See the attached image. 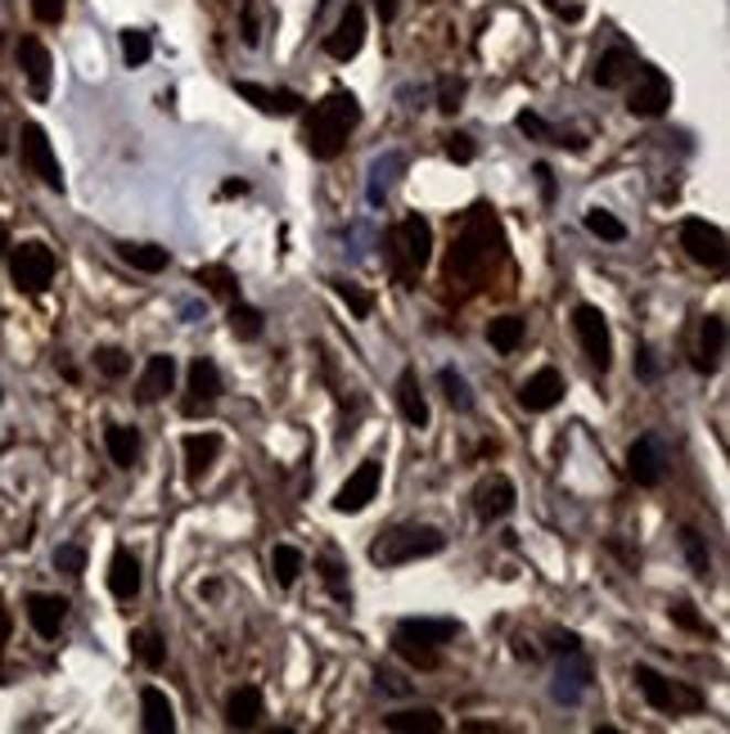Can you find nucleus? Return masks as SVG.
Wrapping results in <instances>:
<instances>
[{
  "mask_svg": "<svg viewBox=\"0 0 730 734\" xmlns=\"http://www.w3.org/2000/svg\"><path fill=\"white\" fill-rule=\"evenodd\" d=\"M357 123H361V104H357V95H348V91H329V95L311 108V118H307V127H303V145H307V153L320 158V162L339 158Z\"/></svg>",
  "mask_w": 730,
  "mask_h": 734,
  "instance_id": "f257e3e1",
  "label": "nucleus"
},
{
  "mask_svg": "<svg viewBox=\"0 0 730 734\" xmlns=\"http://www.w3.org/2000/svg\"><path fill=\"white\" fill-rule=\"evenodd\" d=\"M500 257V225L491 221L487 208H474L465 235L456 240V253L446 262V275L452 279H478L491 270V262Z\"/></svg>",
  "mask_w": 730,
  "mask_h": 734,
  "instance_id": "f03ea898",
  "label": "nucleus"
},
{
  "mask_svg": "<svg viewBox=\"0 0 730 734\" xmlns=\"http://www.w3.org/2000/svg\"><path fill=\"white\" fill-rule=\"evenodd\" d=\"M446 536L429 523H406V528H388L374 545H370V563L379 568H402V563H415V559H429V554H442Z\"/></svg>",
  "mask_w": 730,
  "mask_h": 734,
  "instance_id": "7ed1b4c3",
  "label": "nucleus"
},
{
  "mask_svg": "<svg viewBox=\"0 0 730 734\" xmlns=\"http://www.w3.org/2000/svg\"><path fill=\"white\" fill-rule=\"evenodd\" d=\"M433 257V225L424 221V216H402L398 221V231L388 235V262H392V275L402 279H415L420 270H424V262Z\"/></svg>",
  "mask_w": 730,
  "mask_h": 734,
  "instance_id": "20e7f679",
  "label": "nucleus"
},
{
  "mask_svg": "<svg viewBox=\"0 0 730 734\" xmlns=\"http://www.w3.org/2000/svg\"><path fill=\"white\" fill-rule=\"evenodd\" d=\"M636 685L645 694V703L654 712H667V716H690V712H703V694L686 681H667L654 667H636Z\"/></svg>",
  "mask_w": 730,
  "mask_h": 734,
  "instance_id": "39448f33",
  "label": "nucleus"
},
{
  "mask_svg": "<svg viewBox=\"0 0 730 734\" xmlns=\"http://www.w3.org/2000/svg\"><path fill=\"white\" fill-rule=\"evenodd\" d=\"M671 104V82L663 68H649V64H636L632 82H627V108L636 118H663Z\"/></svg>",
  "mask_w": 730,
  "mask_h": 734,
  "instance_id": "423d86ee",
  "label": "nucleus"
},
{
  "mask_svg": "<svg viewBox=\"0 0 730 734\" xmlns=\"http://www.w3.org/2000/svg\"><path fill=\"white\" fill-rule=\"evenodd\" d=\"M573 329H578V343H582L586 361L604 374L609 361H613V333H609V320L600 316V307H578L573 311Z\"/></svg>",
  "mask_w": 730,
  "mask_h": 734,
  "instance_id": "0eeeda50",
  "label": "nucleus"
},
{
  "mask_svg": "<svg viewBox=\"0 0 730 734\" xmlns=\"http://www.w3.org/2000/svg\"><path fill=\"white\" fill-rule=\"evenodd\" d=\"M681 248L690 262L708 266V270H721L726 266V235H721V225H708L699 216H690L681 225Z\"/></svg>",
  "mask_w": 730,
  "mask_h": 734,
  "instance_id": "6e6552de",
  "label": "nucleus"
},
{
  "mask_svg": "<svg viewBox=\"0 0 730 734\" xmlns=\"http://www.w3.org/2000/svg\"><path fill=\"white\" fill-rule=\"evenodd\" d=\"M10 275H14V285L23 294H41L50 279H54V253L45 244H23L10 257Z\"/></svg>",
  "mask_w": 730,
  "mask_h": 734,
  "instance_id": "1a4fd4ad",
  "label": "nucleus"
},
{
  "mask_svg": "<svg viewBox=\"0 0 730 734\" xmlns=\"http://www.w3.org/2000/svg\"><path fill=\"white\" fill-rule=\"evenodd\" d=\"M627 474L636 478V487H658L667 478V446L658 433H645L632 442L627 450Z\"/></svg>",
  "mask_w": 730,
  "mask_h": 734,
  "instance_id": "9d476101",
  "label": "nucleus"
},
{
  "mask_svg": "<svg viewBox=\"0 0 730 734\" xmlns=\"http://www.w3.org/2000/svg\"><path fill=\"white\" fill-rule=\"evenodd\" d=\"M19 149H23V162H28V172H32V177H41L50 190H64L60 158H54V149H50V140H45V131H41L36 123H28V127H23Z\"/></svg>",
  "mask_w": 730,
  "mask_h": 734,
  "instance_id": "9b49d317",
  "label": "nucleus"
},
{
  "mask_svg": "<svg viewBox=\"0 0 730 734\" xmlns=\"http://www.w3.org/2000/svg\"><path fill=\"white\" fill-rule=\"evenodd\" d=\"M515 482L505 478V474H491V478H483L478 482V491H474V514L483 519V523H500V519H510L515 514Z\"/></svg>",
  "mask_w": 730,
  "mask_h": 734,
  "instance_id": "f8f14e48",
  "label": "nucleus"
},
{
  "mask_svg": "<svg viewBox=\"0 0 730 734\" xmlns=\"http://www.w3.org/2000/svg\"><path fill=\"white\" fill-rule=\"evenodd\" d=\"M361 45H366V14H361V6H348L339 14V23H334V32L325 36V54H329V60H339V64H348V60L361 54Z\"/></svg>",
  "mask_w": 730,
  "mask_h": 734,
  "instance_id": "ddd939ff",
  "label": "nucleus"
},
{
  "mask_svg": "<svg viewBox=\"0 0 730 734\" xmlns=\"http://www.w3.org/2000/svg\"><path fill=\"white\" fill-rule=\"evenodd\" d=\"M586 690H591V662L582 658V649H569L564 653V662H559V671H554V685H550V694L559 699V703H582L586 699Z\"/></svg>",
  "mask_w": 730,
  "mask_h": 734,
  "instance_id": "4468645a",
  "label": "nucleus"
},
{
  "mask_svg": "<svg viewBox=\"0 0 730 734\" xmlns=\"http://www.w3.org/2000/svg\"><path fill=\"white\" fill-rule=\"evenodd\" d=\"M379 478H383V469H379L374 460H366V465L339 487V496H334V510H339V514H361L366 504L374 500V491H379Z\"/></svg>",
  "mask_w": 730,
  "mask_h": 734,
  "instance_id": "2eb2a0df",
  "label": "nucleus"
},
{
  "mask_svg": "<svg viewBox=\"0 0 730 734\" xmlns=\"http://www.w3.org/2000/svg\"><path fill=\"white\" fill-rule=\"evenodd\" d=\"M519 402H523V411H532V415H541V411H554L559 402H564V374L559 370H537L528 383H523V392H519Z\"/></svg>",
  "mask_w": 730,
  "mask_h": 734,
  "instance_id": "dca6fc26",
  "label": "nucleus"
},
{
  "mask_svg": "<svg viewBox=\"0 0 730 734\" xmlns=\"http://www.w3.org/2000/svg\"><path fill=\"white\" fill-rule=\"evenodd\" d=\"M19 68H23V77H28L32 99H45V95H50V50H45L36 36H23V41H19Z\"/></svg>",
  "mask_w": 730,
  "mask_h": 734,
  "instance_id": "f3484780",
  "label": "nucleus"
},
{
  "mask_svg": "<svg viewBox=\"0 0 730 734\" xmlns=\"http://www.w3.org/2000/svg\"><path fill=\"white\" fill-rule=\"evenodd\" d=\"M726 357V316H708L699 325V343H695V370L699 374H717Z\"/></svg>",
  "mask_w": 730,
  "mask_h": 734,
  "instance_id": "a211bd4d",
  "label": "nucleus"
},
{
  "mask_svg": "<svg viewBox=\"0 0 730 734\" xmlns=\"http://www.w3.org/2000/svg\"><path fill=\"white\" fill-rule=\"evenodd\" d=\"M398 636L437 649V645H452L461 636V623H452V617H406V623L398 627Z\"/></svg>",
  "mask_w": 730,
  "mask_h": 734,
  "instance_id": "6ab92c4d",
  "label": "nucleus"
},
{
  "mask_svg": "<svg viewBox=\"0 0 730 734\" xmlns=\"http://www.w3.org/2000/svg\"><path fill=\"white\" fill-rule=\"evenodd\" d=\"M216 397H221V370H216L208 357H199V361L190 365V402H186V411L199 415V411L216 406Z\"/></svg>",
  "mask_w": 730,
  "mask_h": 734,
  "instance_id": "aec40b11",
  "label": "nucleus"
},
{
  "mask_svg": "<svg viewBox=\"0 0 730 734\" xmlns=\"http://www.w3.org/2000/svg\"><path fill=\"white\" fill-rule=\"evenodd\" d=\"M632 73H636V54L627 45H613V50L600 54V64H595V86L617 91V86L632 82Z\"/></svg>",
  "mask_w": 730,
  "mask_h": 734,
  "instance_id": "412c9836",
  "label": "nucleus"
},
{
  "mask_svg": "<svg viewBox=\"0 0 730 734\" xmlns=\"http://www.w3.org/2000/svg\"><path fill=\"white\" fill-rule=\"evenodd\" d=\"M140 725L145 734H172L177 730V708L162 690H140Z\"/></svg>",
  "mask_w": 730,
  "mask_h": 734,
  "instance_id": "4be33fe9",
  "label": "nucleus"
},
{
  "mask_svg": "<svg viewBox=\"0 0 730 734\" xmlns=\"http://www.w3.org/2000/svg\"><path fill=\"white\" fill-rule=\"evenodd\" d=\"M28 617H32L36 636L54 640V636H60V627H64V617H68V604L60 595H32L28 599Z\"/></svg>",
  "mask_w": 730,
  "mask_h": 734,
  "instance_id": "5701e85b",
  "label": "nucleus"
},
{
  "mask_svg": "<svg viewBox=\"0 0 730 734\" xmlns=\"http://www.w3.org/2000/svg\"><path fill=\"white\" fill-rule=\"evenodd\" d=\"M266 716V703H262V690L257 685H240L226 703V725L231 730H253L257 721Z\"/></svg>",
  "mask_w": 730,
  "mask_h": 734,
  "instance_id": "b1692460",
  "label": "nucleus"
},
{
  "mask_svg": "<svg viewBox=\"0 0 730 734\" xmlns=\"http://www.w3.org/2000/svg\"><path fill=\"white\" fill-rule=\"evenodd\" d=\"M216 456H221V437L216 433H190L186 437V474H190V482H199L216 465Z\"/></svg>",
  "mask_w": 730,
  "mask_h": 734,
  "instance_id": "393cba45",
  "label": "nucleus"
},
{
  "mask_svg": "<svg viewBox=\"0 0 730 734\" xmlns=\"http://www.w3.org/2000/svg\"><path fill=\"white\" fill-rule=\"evenodd\" d=\"M172 383H177V361L172 357H149V365H145V374H140V402H158V397H167L172 392Z\"/></svg>",
  "mask_w": 730,
  "mask_h": 734,
  "instance_id": "a878e982",
  "label": "nucleus"
},
{
  "mask_svg": "<svg viewBox=\"0 0 730 734\" xmlns=\"http://www.w3.org/2000/svg\"><path fill=\"white\" fill-rule=\"evenodd\" d=\"M240 95L253 99L262 113H275V118H289V113H298V95L294 91H271V86H257V82H240Z\"/></svg>",
  "mask_w": 730,
  "mask_h": 734,
  "instance_id": "bb28decb",
  "label": "nucleus"
},
{
  "mask_svg": "<svg viewBox=\"0 0 730 734\" xmlns=\"http://www.w3.org/2000/svg\"><path fill=\"white\" fill-rule=\"evenodd\" d=\"M398 402H402L406 424H415V428L429 424V402H424V387H420V374H415V370H402V379H398Z\"/></svg>",
  "mask_w": 730,
  "mask_h": 734,
  "instance_id": "cd10ccee",
  "label": "nucleus"
},
{
  "mask_svg": "<svg viewBox=\"0 0 730 734\" xmlns=\"http://www.w3.org/2000/svg\"><path fill=\"white\" fill-rule=\"evenodd\" d=\"M108 591H114L118 599H136V591H140V563H136L131 550L114 554V568H108Z\"/></svg>",
  "mask_w": 730,
  "mask_h": 734,
  "instance_id": "c85d7f7f",
  "label": "nucleus"
},
{
  "mask_svg": "<svg viewBox=\"0 0 730 734\" xmlns=\"http://www.w3.org/2000/svg\"><path fill=\"white\" fill-rule=\"evenodd\" d=\"M392 734H442V716L433 708H411V712H392L383 721Z\"/></svg>",
  "mask_w": 730,
  "mask_h": 734,
  "instance_id": "c756f323",
  "label": "nucleus"
},
{
  "mask_svg": "<svg viewBox=\"0 0 730 734\" xmlns=\"http://www.w3.org/2000/svg\"><path fill=\"white\" fill-rule=\"evenodd\" d=\"M406 172V153H383L370 162V203H383L388 185Z\"/></svg>",
  "mask_w": 730,
  "mask_h": 734,
  "instance_id": "7c9ffc66",
  "label": "nucleus"
},
{
  "mask_svg": "<svg viewBox=\"0 0 730 734\" xmlns=\"http://www.w3.org/2000/svg\"><path fill=\"white\" fill-rule=\"evenodd\" d=\"M104 446H108V456H114V465H123V469H131L136 456H140V437H136V428H123V424H114V428L104 433Z\"/></svg>",
  "mask_w": 730,
  "mask_h": 734,
  "instance_id": "2f4dec72",
  "label": "nucleus"
},
{
  "mask_svg": "<svg viewBox=\"0 0 730 734\" xmlns=\"http://www.w3.org/2000/svg\"><path fill=\"white\" fill-rule=\"evenodd\" d=\"M487 338H491V348L496 352H519V343H523V320L519 316H500V320H491L487 325Z\"/></svg>",
  "mask_w": 730,
  "mask_h": 734,
  "instance_id": "473e14b6",
  "label": "nucleus"
},
{
  "mask_svg": "<svg viewBox=\"0 0 730 734\" xmlns=\"http://www.w3.org/2000/svg\"><path fill=\"white\" fill-rule=\"evenodd\" d=\"M271 573H275L279 586H294L298 573H303V554H298L294 545H275V554H271Z\"/></svg>",
  "mask_w": 730,
  "mask_h": 734,
  "instance_id": "72a5a7b5",
  "label": "nucleus"
},
{
  "mask_svg": "<svg viewBox=\"0 0 730 734\" xmlns=\"http://www.w3.org/2000/svg\"><path fill=\"white\" fill-rule=\"evenodd\" d=\"M131 653H136V658H140V662H145L149 671H158V667L167 662V649H162V636H158V631H149V627L131 636Z\"/></svg>",
  "mask_w": 730,
  "mask_h": 734,
  "instance_id": "f704fd0d",
  "label": "nucleus"
},
{
  "mask_svg": "<svg viewBox=\"0 0 730 734\" xmlns=\"http://www.w3.org/2000/svg\"><path fill=\"white\" fill-rule=\"evenodd\" d=\"M586 231L600 235V240H609V244H623V240H627V225L617 221L613 212H604V208H591V212H586Z\"/></svg>",
  "mask_w": 730,
  "mask_h": 734,
  "instance_id": "c9c22d12",
  "label": "nucleus"
},
{
  "mask_svg": "<svg viewBox=\"0 0 730 734\" xmlns=\"http://www.w3.org/2000/svg\"><path fill=\"white\" fill-rule=\"evenodd\" d=\"M118 253H123V262H131L136 270H149V275L167 266V248H154V244H123Z\"/></svg>",
  "mask_w": 730,
  "mask_h": 734,
  "instance_id": "e433bc0d",
  "label": "nucleus"
},
{
  "mask_svg": "<svg viewBox=\"0 0 730 734\" xmlns=\"http://www.w3.org/2000/svg\"><path fill=\"white\" fill-rule=\"evenodd\" d=\"M231 329H235V338L253 343V338H262V311L248 307V302H235L231 307Z\"/></svg>",
  "mask_w": 730,
  "mask_h": 734,
  "instance_id": "4c0bfd02",
  "label": "nucleus"
},
{
  "mask_svg": "<svg viewBox=\"0 0 730 734\" xmlns=\"http://www.w3.org/2000/svg\"><path fill=\"white\" fill-rule=\"evenodd\" d=\"M194 279L208 285V294H216V298H235V275L226 266H199Z\"/></svg>",
  "mask_w": 730,
  "mask_h": 734,
  "instance_id": "58836bf2",
  "label": "nucleus"
},
{
  "mask_svg": "<svg viewBox=\"0 0 730 734\" xmlns=\"http://www.w3.org/2000/svg\"><path fill=\"white\" fill-rule=\"evenodd\" d=\"M681 550H686L690 573H695V577H708V563H712V559H708V545H703V536H699L695 528L681 532Z\"/></svg>",
  "mask_w": 730,
  "mask_h": 734,
  "instance_id": "ea45409f",
  "label": "nucleus"
},
{
  "mask_svg": "<svg viewBox=\"0 0 730 734\" xmlns=\"http://www.w3.org/2000/svg\"><path fill=\"white\" fill-rule=\"evenodd\" d=\"M149 50H154L149 32H140V28H127V32H123V60H127V68H140V64L149 60Z\"/></svg>",
  "mask_w": 730,
  "mask_h": 734,
  "instance_id": "a19ab883",
  "label": "nucleus"
},
{
  "mask_svg": "<svg viewBox=\"0 0 730 734\" xmlns=\"http://www.w3.org/2000/svg\"><path fill=\"white\" fill-rule=\"evenodd\" d=\"M437 383H442L446 402H452L456 411H469V406H474V397H469V383H465V374H456V370H442V374H437Z\"/></svg>",
  "mask_w": 730,
  "mask_h": 734,
  "instance_id": "79ce46f5",
  "label": "nucleus"
},
{
  "mask_svg": "<svg viewBox=\"0 0 730 734\" xmlns=\"http://www.w3.org/2000/svg\"><path fill=\"white\" fill-rule=\"evenodd\" d=\"M95 370H99L104 379H123V374L131 370V357H127L123 348H99V352H95Z\"/></svg>",
  "mask_w": 730,
  "mask_h": 734,
  "instance_id": "37998d69",
  "label": "nucleus"
},
{
  "mask_svg": "<svg viewBox=\"0 0 730 734\" xmlns=\"http://www.w3.org/2000/svg\"><path fill=\"white\" fill-rule=\"evenodd\" d=\"M334 294H339L348 307H352V316L357 320H366L370 311H374V298L366 294V289H357V285H348V279H334Z\"/></svg>",
  "mask_w": 730,
  "mask_h": 734,
  "instance_id": "c03bdc74",
  "label": "nucleus"
},
{
  "mask_svg": "<svg viewBox=\"0 0 730 734\" xmlns=\"http://www.w3.org/2000/svg\"><path fill=\"white\" fill-rule=\"evenodd\" d=\"M461 99H465V82H461V77H442V82H437V108H442V113H456Z\"/></svg>",
  "mask_w": 730,
  "mask_h": 734,
  "instance_id": "a18cd8bd",
  "label": "nucleus"
},
{
  "mask_svg": "<svg viewBox=\"0 0 730 734\" xmlns=\"http://www.w3.org/2000/svg\"><path fill=\"white\" fill-rule=\"evenodd\" d=\"M54 568L68 573V577H77V573L86 568V550H82V545H60V550H54Z\"/></svg>",
  "mask_w": 730,
  "mask_h": 734,
  "instance_id": "49530a36",
  "label": "nucleus"
},
{
  "mask_svg": "<svg viewBox=\"0 0 730 734\" xmlns=\"http://www.w3.org/2000/svg\"><path fill=\"white\" fill-rule=\"evenodd\" d=\"M392 645H398V653L411 658L415 667H437V649H429V645H415V640H402V636H392Z\"/></svg>",
  "mask_w": 730,
  "mask_h": 734,
  "instance_id": "de8ad7c7",
  "label": "nucleus"
},
{
  "mask_svg": "<svg viewBox=\"0 0 730 734\" xmlns=\"http://www.w3.org/2000/svg\"><path fill=\"white\" fill-rule=\"evenodd\" d=\"M320 577H325V586L334 591V599H348V582H343V568L334 559H320Z\"/></svg>",
  "mask_w": 730,
  "mask_h": 734,
  "instance_id": "09e8293b",
  "label": "nucleus"
},
{
  "mask_svg": "<svg viewBox=\"0 0 730 734\" xmlns=\"http://www.w3.org/2000/svg\"><path fill=\"white\" fill-rule=\"evenodd\" d=\"M474 140L469 136H446V158H452V162H474Z\"/></svg>",
  "mask_w": 730,
  "mask_h": 734,
  "instance_id": "8fccbe9b",
  "label": "nucleus"
},
{
  "mask_svg": "<svg viewBox=\"0 0 730 734\" xmlns=\"http://www.w3.org/2000/svg\"><path fill=\"white\" fill-rule=\"evenodd\" d=\"M64 6H68V0H32V14H36L41 23H60V19H64Z\"/></svg>",
  "mask_w": 730,
  "mask_h": 734,
  "instance_id": "3c124183",
  "label": "nucleus"
},
{
  "mask_svg": "<svg viewBox=\"0 0 730 734\" xmlns=\"http://www.w3.org/2000/svg\"><path fill=\"white\" fill-rule=\"evenodd\" d=\"M519 131H523V136H537V140H554V131L537 118V113H519Z\"/></svg>",
  "mask_w": 730,
  "mask_h": 734,
  "instance_id": "603ef678",
  "label": "nucleus"
},
{
  "mask_svg": "<svg viewBox=\"0 0 730 734\" xmlns=\"http://www.w3.org/2000/svg\"><path fill=\"white\" fill-rule=\"evenodd\" d=\"M636 374H641L645 383H654V379L663 374V365H658V357H654L649 348H641V357H636Z\"/></svg>",
  "mask_w": 730,
  "mask_h": 734,
  "instance_id": "864d4df0",
  "label": "nucleus"
},
{
  "mask_svg": "<svg viewBox=\"0 0 730 734\" xmlns=\"http://www.w3.org/2000/svg\"><path fill=\"white\" fill-rule=\"evenodd\" d=\"M671 617H677V623L681 627H690V631H703V623H699V617H695V608L681 599V604H671Z\"/></svg>",
  "mask_w": 730,
  "mask_h": 734,
  "instance_id": "5fc2aeb1",
  "label": "nucleus"
},
{
  "mask_svg": "<svg viewBox=\"0 0 730 734\" xmlns=\"http://www.w3.org/2000/svg\"><path fill=\"white\" fill-rule=\"evenodd\" d=\"M379 685H383V690H392V694H406V690H411L398 671H379Z\"/></svg>",
  "mask_w": 730,
  "mask_h": 734,
  "instance_id": "6e6d98bb",
  "label": "nucleus"
},
{
  "mask_svg": "<svg viewBox=\"0 0 730 734\" xmlns=\"http://www.w3.org/2000/svg\"><path fill=\"white\" fill-rule=\"evenodd\" d=\"M537 181H541V199L550 203V199H554V177H550V167H546V162L537 167Z\"/></svg>",
  "mask_w": 730,
  "mask_h": 734,
  "instance_id": "4d7b16f0",
  "label": "nucleus"
},
{
  "mask_svg": "<svg viewBox=\"0 0 730 734\" xmlns=\"http://www.w3.org/2000/svg\"><path fill=\"white\" fill-rule=\"evenodd\" d=\"M10 631H14V623H10V608H6V599H0V645L10 640Z\"/></svg>",
  "mask_w": 730,
  "mask_h": 734,
  "instance_id": "13d9d810",
  "label": "nucleus"
},
{
  "mask_svg": "<svg viewBox=\"0 0 730 734\" xmlns=\"http://www.w3.org/2000/svg\"><path fill=\"white\" fill-rule=\"evenodd\" d=\"M374 10H379V19H392L398 14V0H374Z\"/></svg>",
  "mask_w": 730,
  "mask_h": 734,
  "instance_id": "bf43d9fd",
  "label": "nucleus"
},
{
  "mask_svg": "<svg viewBox=\"0 0 730 734\" xmlns=\"http://www.w3.org/2000/svg\"><path fill=\"white\" fill-rule=\"evenodd\" d=\"M10 248V231H6V221H0V253Z\"/></svg>",
  "mask_w": 730,
  "mask_h": 734,
  "instance_id": "052dcab7",
  "label": "nucleus"
}]
</instances>
